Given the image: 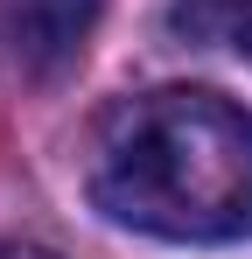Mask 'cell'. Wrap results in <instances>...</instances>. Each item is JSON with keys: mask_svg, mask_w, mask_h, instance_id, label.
<instances>
[{"mask_svg": "<svg viewBox=\"0 0 252 259\" xmlns=\"http://www.w3.org/2000/svg\"><path fill=\"white\" fill-rule=\"evenodd\" d=\"M168 21H175V35H182V42L224 49V56L252 63V0H175V7H168Z\"/></svg>", "mask_w": 252, "mask_h": 259, "instance_id": "3957f363", "label": "cell"}, {"mask_svg": "<svg viewBox=\"0 0 252 259\" xmlns=\"http://www.w3.org/2000/svg\"><path fill=\"white\" fill-rule=\"evenodd\" d=\"M84 196L168 245H224L252 231V112L203 84H154L98 112L84 140Z\"/></svg>", "mask_w": 252, "mask_h": 259, "instance_id": "6da1fadb", "label": "cell"}, {"mask_svg": "<svg viewBox=\"0 0 252 259\" xmlns=\"http://www.w3.org/2000/svg\"><path fill=\"white\" fill-rule=\"evenodd\" d=\"M98 7L105 0H0V42L28 77H49L84 49Z\"/></svg>", "mask_w": 252, "mask_h": 259, "instance_id": "7a4b0ae2", "label": "cell"}, {"mask_svg": "<svg viewBox=\"0 0 252 259\" xmlns=\"http://www.w3.org/2000/svg\"><path fill=\"white\" fill-rule=\"evenodd\" d=\"M0 259H56V252H42V245H14V238H0Z\"/></svg>", "mask_w": 252, "mask_h": 259, "instance_id": "277c9868", "label": "cell"}]
</instances>
